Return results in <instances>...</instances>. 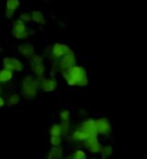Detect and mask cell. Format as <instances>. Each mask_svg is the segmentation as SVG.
Here are the masks:
<instances>
[{"label": "cell", "mask_w": 147, "mask_h": 159, "mask_svg": "<svg viewBox=\"0 0 147 159\" xmlns=\"http://www.w3.org/2000/svg\"><path fill=\"white\" fill-rule=\"evenodd\" d=\"M69 51H71V48L68 45H65V43H54V45H52V49H50V55H49L50 61H52V62L59 61V59L63 58Z\"/></svg>", "instance_id": "6"}, {"label": "cell", "mask_w": 147, "mask_h": 159, "mask_svg": "<svg viewBox=\"0 0 147 159\" xmlns=\"http://www.w3.org/2000/svg\"><path fill=\"white\" fill-rule=\"evenodd\" d=\"M12 35L13 38H16L17 41H26L29 38V32H28L26 23H23L20 19H16L12 25Z\"/></svg>", "instance_id": "4"}, {"label": "cell", "mask_w": 147, "mask_h": 159, "mask_svg": "<svg viewBox=\"0 0 147 159\" xmlns=\"http://www.w3.org/2000/svg\"><path fill=\"white\" fill-rule=\"evenodd\" d=\"M0 9H2V3H0Z\"/></svg>", "instance_id": "28"}, {"label": "cell", "mask_w": 147, "mask_h": 159, "mask_svg": "<svg viewBox=\"0 0 147 159\" xmlns=\"http://www.w3.org/2000/svg\"><path fill=\"white\" fill-rule=\"evenodd\" d=\"M49 134L50 136H62V133H61V123H54L50 126Z\"/></svg>", "instance_id": "20"}, {"label": "cell", "mask_w": 147, "mask_h": 159, "mask_svg": "<svg viewBox=\"0 0 147 159\" xmlns=\"http://www.w3.org/2000/svg\"><path fill=\"white\" fill-rule=\"evenodd\" d=\"M4 100H6V103H7L10 107H13V106H17L20 103L22 97H20V94H17V93H12V94H9L7 98H4Z\"/></svg>", "instance_id": "14"}, {"label": "cell", "mask_w": 147, "mask_h": 159, "mask_svg": "<svg viewBox=\"0 0 147 159\" xmlns=\"http://www.w3.org/2000/svg\"><path fill=\"white\" fill-rule=\"evenodd\" d=\"M91 159H104V158H91Z\"/></svg>", "instance_id": "27"}, {"label": "cell", "mask_w": 147, "mask_h": 159, "mask_svg": "<svg viewBox=\"0 0 147 159\" xmlns=\"http://www.w3.org/2000/svg\"><path fill=\"white\" fill-rule=\"evenodd\" d=\"M2 91H3V88H2V87H0V96H2Z\"/></svg>", "instance_id": "26"}, {"label": "cell", "mask_w": 147, "mask_h": 159, "mask_svg": "<svg viewBox=\"0 0 147 159\" xmlns=\"http://www.w3.org/2000/svg\"><path fill=\"white\" fill-rule=\"evenodd\" d=\"M4 104H6V100H4L3 96H0V109H3Z\"/></svg>", "instance_id": "25"}, {"label": "cell", "mask_w": 147, "mask_h": 159, "mask_svg": "<svg viewBox=\"0 0 147 159\" xmlns=\"http://www.w3.org/2000/svg\"><path fill=\"white\" fill-rule=\"evenodd\" d=\"M71 120L68 121H61V133H62V138L63 136H69L71 133Z\"/></svg>", "instance_id": "18"}, {"label": "cell", "mask_w": 147, "mask_h": 159, "mask_svg": "<svg viewBox=\"0 0 147 159\" xmlns=\"http://www.w3.org/2000/svg\"><path fill=\"white\" fill-rule=\"evenodd\" d=\"M76 64V55L74 51H69L63 58H61L59 61H55L52 62V70L55 72H59V74H62L63 71H67L68 68H71L72 65H75Z\"/></svg>", "instance_id": "3"}, {"label": "cell", "mask_w": 147, "mask_h": 159, "mask_svg": "<svg viewBox=\"0 0 147 159\" xmlns=\"http://www.w3.org/2000/svg\"><path fill=\"white\" fill-rule=\"evenodd\" d=\"M17 52L23 57V58L29 59L32 55L35 54V46L29 42H23V43H19L17 45Z\"/></svg>", "instance_id": "11"}, {"label": "cell", "mask_w": 147, "mask_h": 159, "mask_svg": "<svg viewBox=\"0 0 147 159\" xmlns=\"http://www.w3.org/2000/svg\"><path fill=\"white\" fill-rule=\"evenodd\" d=\"M30 71H32V75H35L36 78H41V77H45L46 67H45L43 64H39V65H33V67H30Z\"/></svg>", "instance_id": "13"}, {"label": "cell", "mask_w": 147, "mask_h": 159, "mask_svg": "<svg viewBox=\"0 0 147 159\" xmlns=\"http://www.w3.org/2000/svg\"><path fill=\"white\" fill-rule=\"evenodd\" d=\"M69 159H88V156L84 149H75L72 152V155L69 156Z\"/></svg>", "instance_id": "19"}, {"label": "cell", "mask_w": 147, "mask_h": 159, "mask_svg": "<svg viewBox=\"0 0 147 159\" xmlns=\"http://www.w3.org/2000/svg\"><path fill=\"white\" fill-rule=\"evenodd\" d=\"M19 19H20L23 23H29V22H32V17H30V12H22L20 16H19Z\"/></svg>", "instance_id": "24"}, {"label": "cell", "mask_w": 147, "mask_h": 159, "mask_svg": "<svg viewBox=\"0 0 147 159\" xmlns=\"http://www.w3.org/2000/svg\"><path fill=\"white\" fill-rule=\"evenodd\" d=\"M13 80V72L3 68L0 70V84H4V83H10Z\"/></svg>", "instance_id": "15"}, {"label": "cell", "mask_w": 147, "mask_h": 159, "mask_svg": "<svg viewBox=\"0 0 147 159\" xmlns=\"http://www.w3.org/2000/svg\"><path fill=\"white\" fill-rule=\"evenodd\" d=\"M30 17H32V22H35V23H45V16H43V13L39 12V10L30 12Z\"/></svg>", "instance_id": "17"}, {"label": "cell", "mask_w": 147, "mask_h": 159, "mask_svg": "<svg viewBox=\"0 0 147 159\" xmlns=\"http://www.w3.org/2000/svg\"><path fill=\"white\" fill-rule=\"evenodd\" d=\"M3 68H6V70H9V71H12V72H22L25 70V65L16 57H4Z\"/></svg>", "instance_id": "5"}, {"label": "cell", "mask_w": 147, "mask_h": 159, "mask_svg": "<svg viewBox=\"0 0 147 159\" xmlns=\"http://www.w3.org/2000/svg\"><path fill=\"white\" fill-rule=\"evenodd\" d=\"M63 149L61 146H50L48 151V159H62Z\"/></svg>", "instance_id": "12"}, {"label": "cell", "mask_w": 147, "mask_h": 159, "mask_svg": "<svg viewBox=\"0 0 147 159\" xmlns=\"http://www.w3.org/2000/svg\"><path fill=\"white\" fill-rule=\"evenodd\" d=\"M0 87H2V84H0Z\"/></svg>", "instance_id": "29"}, {"label": "cell", "mask_w": 147, "mask_h": 159, "mask_svg": "<svg viewBox=\"0 0 147 159\" xmlns=\"http://www.w3.org/2000/svg\"><path fill=\"white\" fill-rule=\"evenodd\" d=\"M63 142L62 136H49V143L50 146H61Z\"/></svg>", "instance_id": "22"}, {"label": "cell", "mask_w": 147, "mask_h": 159, "mask_svg": "<svg viewBox=\"0 0 147 159\" xmlns=\"http://www.w3.org/2000/svg\"><path fill=\"white\" fill-rule=\"evenodd\" d=\"M20 88H22L20 97H23L26 100H32V98H35V97L38 96V93H39V78H36L32 74L26 75L25 78L22 80Z\"/></svg>", "instance_id": "2"}, {"label": "cell", "mask_w": 147, "mask_h": 159, "mask_svg": "<svg viewBox=\"0 0 147 159\" xmlns=\"http://www.w3.org/2000/svg\"><path fill=\"white\" fill-rule=\"evenodd\" d=\"M29 62H30V67H33V65H39V64H43V58L39 54H33L29 58Z\"/></svg>", "instance_id": "21"}, {"label": "cell", "mask_w": 147, "mask_h": 159, "mask_svg": "<svg viewBox=\"0 0 147 159\" xmlns=\"http://www.w3.org/2000/svg\"><path fill=\"white\" fill-rule=\"evenodd\" d=\"M59 120L61 121H68V120H71V111L67 109H63L59 111Z\"/></svg>", "instance_id": "23"}, {"label": "cell", "mask_w": 147, "mask_h": 159, "mask_svg": "<svg viewBox=\"0 0 147 159\" xmlns=\"http://www.w3.org/2000/svg\"><path fill=\"white\" fill-rule=\"evenodd\" d=\"M95 130H97V134L108 136V134L113 132V126H111V121H110L107 117L95 119Z\"/></svg>", "instance_id": "7"}, {"label": "cell", "mask_w": 147, "mask_h": 159, "mask_svg": "<svg viewBox=\"0 0 147 159\" xmlns=\"http://www.w3.org/2000/svg\"><path fill=\"white\" fill-rule=\"evenodd\" d=\"M61 75L69 87H87L88 85V74L82 65L75 64L71 68H68L67 71H63Z\"/></svg>", "instance_id": "1"}, {"label": "cell", "mask_w": 147, "mask_h": 159, "mask_svg": "<svg viewBox=\"0 0 147 159\" xmlns=\"http://www.w3.org/2000/svg\"><path fill=\"white\" fill-rule=\"evenodd\" d=\"M62 159H63V158H62Z\"/></svg>", "instance_id": "30"}, {"label": "cell", "mask_w": 147, "mask_h": 159, "mask_svg": "<svg viewBox=\"0 0 147 159\" xmlns=\"http://www.w3.org/2000/svg\"><path fill=\"white\" fill-rule=\"evenodd\" d=\"M58 87V81L54 77H41L39 78V90L45 93H52Z\"/></svg>", "instance_id": "8"}, {"label": "cell", "mask_w": 147, "mask_h": 159, "mask_svg": "<svg viewBox=\"0 0 147 159\" xmlns=\"http://www.w3.org/2000/svg\"><path fill=\"white\" fill-rule=\"evenodd\" d=\"M82 146L87 151L91 152V153H98L101 149V142H100V139H98V136H91V138L85 139L84 142H82Z\"/></svg>", "instance_id": "9"}, {"label": "cell", "mask_w": 147, "mask_h": 159, "mask_svg": "<svg viewBox=\"0 0 147 159\" xmlns=\"http://www.w3.org/2000/svg\"><path fill=\"white\" fill-rule=\"evenodd\" d=\"M98 153L101 155V158L104 159L110 158V156H113V146L111 145H101V149Z\"/></svg>", "instance_id": "16"}, {"label": "cell", "mask_w": 147, "mask_h": 159, "mask_svg": "<svg viewBox=\"0 0 147 159\" xmlns=\"http://www.w3.org/2000/svg\"><path fill=\"white\" fill-rule=\"evenodd\" d=\"M19 7H20V0H6V3H4V15H6V17L12 19Z\"/></svg>", "instance_id": "10"}]
</instances>
